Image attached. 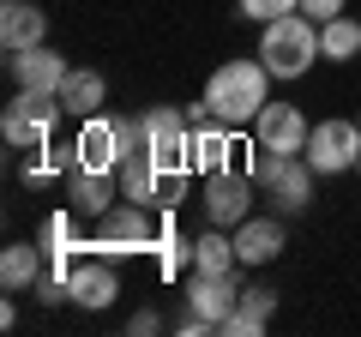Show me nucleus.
I'll return each instance as SVG.
<instances>
[{
    "mask_svg": "<svg viewBox=\"0 0 361 337\" xmlns=\"http://www.w3.org/2000/svg\"><path fill=\"white\" fill-rule=\"evenodd\" d=\"M205 103H211V115L223 121V127H253L259 121V109L271 103V73H265V61H223L217 73L205 78Z\"/></svg>",
    "mask_w": 361,
    "mask_h": 337,
    "instance_id": "obj_1",
    "label": "nucleus"
},
{
    "mask_svg": "<svg viewBox=\"0 0 361 337\" xmlns=\"http://www.w3.org/2000/svg\"><path fill=\"white\" fill-rule=\"evenodd\" d=\"M259 61H265L271 78H301L319 61V25L307 13H283L271 25H259Z\"/></svg>",
    "mask_w": 361,
    "mask_h": 337,
    "instance_id": "obj_2",
    "label": "nucleus"
},
{
    "mask_svg": "<svg viewBox=\"0 0 361 337\" xmlns=\"http://www.w3.org/2000/svg\"><path fill=\"white\" fill-rule=\"evenodd\" d=\"M66 115L61 91H13V103L0 109V139L13 151H37L54 139V121Z\"/></svg>",
    "mask_w": 361,
    "mask_h": 337,
    "instance_id": "obj_3",
    "label": "nucleus"
},
{
    "mask_svg": "<svg viewBox=\"0 0 361 337\" xmlns=\"http://www.w3.org/2000/svg\"><path fill=\"white\" fill-rule=\"evenodd\" d=\"M157 247V223H151V205H109L103 217L90 223V253H103V259H127V253H145Z\"/></svg>",
    "mask_w": 361,
    "mask_h": 337,
    "instance_id": "obj_4",
    "label": "nucleus"
},
{
    "mask_svg": "<svg viewBox=\"0 0 361 337\" xmlns=\"http://www.w3.org/2000/svg\"><path fill=\"white\" fill-rule=\"evenodd\" d=\"M145 139H151V157L169 175L193 168V121H187V109H145Z\"/></svg>",
    "mask_w": 361,
    "mask_h": 337,
    "instance_id": "obj_5",
    "label": "nucleus"
},
{
    "mask_svg": "<svg viewBox=\"0 0 361 337\" xmlns=\"http://www.w3.org/2000/svg\"><path fill=\"white\" fill-rule=\"evenodd\" d=\"M199 205H205V217L217 223V229L247 223V217H253V175H247V168H217V175H205Z\"/></svg>",
    "mask_w": 361,
    "mask_h": 337,
    "instance_id": "obj_6",
    "label": "nucleus"
},
{
    "mask_svg": "<svg viewBox=\"0 0 361 337\" xmlns=\"http://www.w3.org/2000/svg\"><path fill=\"white\" fill-rule=\"evenodd\" d=\"M307 157L319 175H349L361 157V121H319V127L307 133Z\"/></svg>",
    "mask_w": 361,
    "mask_h": 337,
    "instance_id": "obj_7",
    "label": "nucleus"
},
{
    "mask_svg": "<svg viewBox=\"0 0 361 337\" xmlns=\"http://www.w3.org/2000/svg\"><path fill=\"white\" fill-rule=\"evenodd\" d=\"M307 133H313V121L295 103H265L259 121H253V145L271 151V157H301L307 151Z\"/></svg>",
    "mask_w": 361,
    "mask_h": 337,
    "instance_id": "obj_8",
    "label": "nucleus"
},
{
    "mask_svg": "<svg viewBox=\"0 0 361 337\" xmlns=\"http://www.w3.org/2000/svg\"><path fill=\"white\" fill-rule=\"evenodd\" d=\"M66 54H54L49 42H37V49H6V78H13L18 91H61L66 85Z\"/></svg>",
    "mask_w": 361,
    "mask_h": 337,
    "instance_id": "obj_9",
    "label": "nucleus"
},
{
    "mask_svg": "<svg viewBox=\"0 0 361 337\" xmlns=\"http://www.w3.org/2000/svg\"><path fill=\"white\" fill-rule=\"evenodd\" d=\"M66 289H73V301L85 313H103L109 301L121 295V271H115V259H103V253H78V265L66 271Z\"/></svg>",
    "mask_w": 361,
    "mask_h": 337,
    "instance_id": "obj_10",
    "label": "nucleus"
},
{
    "mask_svg": "<svg viewBox=\"0 0 361 337\" xmlns=\"http://www.w3.org/2000/svg\"><path fill=\"white\" fill-rule=\"evenodd\" d=\"M180 295H187V307L199 313V319H229L235 301H241V277L235 271H193L187 283H180Z\"/></svg>",
    "mask_w": 361,
    "mask_h": 337,
    "instance_id": "obj_11",
    "label": "nucleus"
},
{
    "mask_svg": "<svg viewBox=\"0 0 361 337\" xmlns=\"http://www.w3.org/2000/svg\"><path fill=\"white\" fill-rule=\"evenodd\" d=\"M73 151H78V168H103V175H115V168L127 163L115 115H90V121H78V139H73Z\"/></svg>",
    "mask_w": 361,
    "mask_h": 337,
    "instance_id": "obj_12",
    "label": "nucleus"
},
{
    "mask_svg": "<svg viewBox=\"0 0 361 337\" xmlns=\"http://www.w3.org/2000/svg\"><path fill=\"white\" fill-rule=\"evenodd\" d=\"M61 193H66V205H73L78 217L97 223V217L121 199V181H115V175H103V168H73V175L61 181Z\"/></svg>",
    "mask_w": 361,
    "mask_h": 337,
    "instance_id": "obj_13",
    "label": "nucleus"
},
{
    "mask_svg": "<svg viewBox=\"0 0 361 337\" xmlns=\"http://www.w3.org/2000/svg\"><path fill=\"white\" fill-rule=\"evenodd\" d=\"M229 235H235V259L241 265H271L289 247V235H283L277 217H247V223H235Z\"/></svg>",
    "mask_w": 361,
    "mask_h": 337,
    "instance_id": "obj_14",
    "label": "nucleus"
},
{
    "mask_svg": "<svg viewBox=\"0 0 361 337\" xmlns=\"http://www.w3.org/2000/svg\"><path fill=\"white\" fill-rule=\"evenodd\" d=\"M49 42V13L37 0H6L0 6V49H37Z\"/></svg>",
    "mask_w": 361,
    "mask_h": 337,
    "instance_id": "obj_15",
    "label": "nucleus"
},
{
    "mask_svg": "<svg viewBox=\"0 0 361 337\" xmlns=\"http://www.w3.org/2000/svg\"><path fill=\"white\" fill-rule=\"evenodd\" d=\"M163 175H169V168L157 163L151 151H133L127 163L115 168V181H121V199H133V205H151V211H157V199H163Z\"/></svg>",
    "mask_w": 361,
    "mask_h": 337,
    "instance_id": "obj_16",
    "label": "nucleus"
},
{
    "mask_svg": "<svg viewBox=\"0 0 361 337\" xmlns=\"http://www.w3.org/2000/svg\"><path fill=\"white\" fill-rule=\"evenodd\" d=\"M61 103H66V115H73V121L103 115V109H109V78L97 73V66H73L66 85H61Z\"/></svg>",
    "mask_w": 361,
    "mask_h": 337,
    "instance_id": "obj_17",
    "label": "nucleus"
},
{
    "mask_svg": "<svg viewBox=\"0 0 361 337\" xmlns=\"http://www.w3.org/2000/svg\"><path fill=\"white\" fill-rule=\"evenodd\" d=\"M42 271H49V247L42 241H6L0 247V283L6 289H37Z\"/></svg>",
    "mask_w": 361,
    "mask_h": 337,
    "instance_id": "obj_18",
    "label": "nucleus"
},
{
    "mask_svg": "<svg viewBox=\"0 0 361 337\" xmlns=\"http://www.w3.org/2000/svg\"><path fill=\"white\" fill-rule=\"evenodd\" d=\"M355 54H361V25L349 13H337L331 25H319V61L343 66V61H355Z\"/></svg>",
    "mask_w": 361,
    "mask_h": 337,
    "instance_id": "obj_19",
    "label": "nucleus"
},
{
    "mask_svg": "<svg viewBox=\"0 0 361 337\" xmlns=\"http://www.w3.org/2000/svg\"><path fill=\"white\" fill-rule=\"evenodd\" d=\"M235 265H241L235 259V235L211 223V229L193 241V271H235Z\"/></svg>",
    "mask_w": 361,
    "mask_h": 337,
    "instance_id": "obj_20",
    "label": "nucleus"
},
{
    "mask_svg": "<svg viewBox=\"0 0 361 337\" xmlns=\"http://www.w3.org/2000/svg\"><path fill=\"white\" fill-rule=\"evenodd\" d=\"M37 241L49 247V259H73L78 247H85V241H78V211H73V205H61V211H54V217L37 229Z\"/></svg>",
    "mask_w": 361,
    "mask_h": 337,
    "instance_id": "obj_21",
    "label": "nucleus"
},
{
    "mask_svg": "<svg viewBox=\"0 0 361 337\" xmlns=\"http://www.w3.org/2000/svg\"><path fill=\"white\" fill-rule=\"evenodd\" d=\"M157 265H163V277H180V265H193V241L157 229Z\"/></svg>",
    "mask_w": 361,
    "mask_h": 337,
    "instance_id": "obj_22",
    "label": "nucleus"
},
{
    "mask_svg": "<svg viewBox=\"0 0 361 337\" xmlns=\"http://www.w3.org/2000/svg\"><path fill=\"white\" fill-rule=\"evenodd\" d=\"M259 331H265V313L241 307V301H235V313H229V319H217V337H259Z\"/></svg>",
    "mask_w": 361,
    "mask_h": 337,
    "instance_id": "obj_23",
    "label": "nucleus"
},
{
    "mask_svg": "<svg viewBox=\"0 0 361 337\" xmlns=\"http://www.w3.org/2000/svg\"><path fill=\"white\" fill-rule=\"evenodd\" d=\"M241 6V18H253V25H271V18L283 13H301V0H235Z\"/></svg>",
    "mask_w": 361,
    "mask_h": 337,
    "instance_id": "obj_24",
    "label": "nucleus"
},
{
    "mask_svg": "<svg viewBox=\"0 0 361 337\" xmlns=\"http://www.w3.org/2000/svg\"><path fill=\"white\" fill-rule=\"evenodd\" d=\"M115 127H121V151H151V139H145V115H115Z\"/></svg>",
    "mask_w": 361,
    "mask_h": 337,
    "instance_id": "obj_25",
    "label": "nucleus"
},
{
    "mask_svg": "<svg viewBox=\"0 0 361 337\" xmlns=\"http://www.w3.org/2000/svg\"><path fill=\"white\" fill-rule=\"evenodd\" d=\"M241 307H253V313H265V319H271V313H277V289L247 283V289H241Z\"/></svg>",
    "mask_w": 361,
    "mask_h": 337,
    "instance_id": "obj_26",
    "label": "nucleus"
},
{
    "mask_svg": "<svg viewBox=\"0 0 361 337\" xmlns=\"http://www.w3.org/2000/svg\"><path fill=\"white\" fill-rule=\"evenodd\" d=\"M127 331H133V337H157V331H163V313H157V307H139V313L127 319Z\"/></svg>",
    "mask_w": 361,
    "mask_h": 337,
    "instance_id": "obj_27",
    "label": "nucleus"
},
{
    "mask_svg": "<svg viewBox=\"0 0 361 337\" xmlns=\"http://www.w3.org/2000/svg\"><path fill=\"white\" fill-rule=\"evenodd\" d=\"M343 6H349V0H301V13H307L313 25H331V18L343 13Z\"/></svg>",
    "mask_w": 361,
    "mask_h": 337,
    "instance_id": "obj_28",
    "label": "nucleus"
},
{
    "mask_svg": "<svg viewBox=\"0 0 361 337\" xmlns=\"http://www.w3.org/2000/svg\"><path fill=\"white\" fill-rule=\"evenodd\" d=\"M355 175H361V157H355Z\"/></svg>",
    "mask_w": 361,
    "mask_h": 337,
    "instance_id": "obj_29",
    "label": "nucleus"
},
{
    "mask_svg": "<svg viewBox=\"0 0 361 337\" xmlns=\"http://www.w3.org/2000/svg\"><path fill=\"white\" fill-rule=\"evenodd\" d=\"M355 121H361V115H355Z\"/></svg>",
    "mask_w": 361,
    "mask_h": 337,
    "instance_id": "obj_30",
    "label": "nucleus"
}]
</instances>
